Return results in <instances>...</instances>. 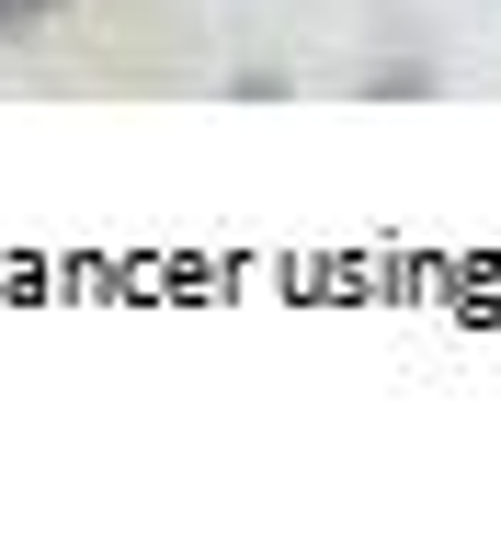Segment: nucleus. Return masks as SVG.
<instances>
[{
  "label": "nucleus",
  "mask_w": 501,
  "mask_h": 557,
  "mask_svg": "<svg viewBox=\"0 0 501 557\" xmlns=\"http://www.w3.org/2000/svg\"><path fill=\"white\" fill-rule=\"evenodd\" d=\"M69 0H0V46H23V35H46Z\"/></svg>",
  "instance_id": "obj_1"
}]
</instances>
